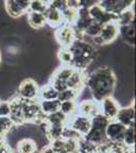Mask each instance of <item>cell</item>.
I'll use <instances>...</instances> for the list:
<instances>
[{"mask_svg":"<svg viewBox=\"0 0 136 153\" xmlns=\"http://www.w3.org/2000/svg\"><path fill=\"white\" fill-rule=\"evenodd\" d=\"M85 87L90 97L100 103L107 97H112L117 87V78L113 68L109 65L99 66L85 76Z\"/></svg>","mask_w":136,"mask_h":153,"instance_id":"1","label":"cell"},{"mask_svg":"<svg viewBox=\"0 0 136 153\" xmlns=\"http://www.w3.org/2000/svg\"><path fill=\"white\" fill-rule=\"evenodd\" d=\"M69 49L73 56L71 66L81 71H85L86 68L95 61L98 53L96 46L82 39L74 41Z\"/></svg>","mask_w":136,"mask_h":153,"instance_id":"2","label":"cell"},{"mask_svg":"<svg viewBox=\"0 0 136 153\" xmlns=\"http://www.w3.org/2000/svg\"><path fill=\"white\" fill-rule=\"evenodd\" d=\"M110 122L101 113L96 114V117L90 118V129L83 139L91 144L99 146L104 143L108 142L106 138V127Z\"/></svg>","mask_w":136,"mask_h":153,"instance_id":"3","label":"cell"},{"mask_svg":"<svg viewBox=\"0 0 136 153\" xmlns=\"http://www.w3.org/2000/svg\"><path fill=\"white\" fill-rule=\"evenodd\" d=\"M119 37V27L115 22L104 25L100 35L90 41L93 46H105L113 43Z\"/></svg>","mask_w":136,"mask_h":153,"instance_id":"4","label":"cell"},{"mask_svg":"<svg viewBox=\"0 0 136 153\" xmlns=\"http://www.w3.org/2000/svg\"><path fill=\"white\" fill-rule=\"evenodd\" d=\"M39 91L40 86L32 78H26L19 83L16 91V96L26 101L39 100Z\"/></svg>","mask_w":136,"mask_h":153,"instance_id":"5","label":"cell"},{"mask_svg":"<svg viewBox=\"0 0 136 153\" xmlns=\"http://www.w3.org/2000/svg\"><path fill=\"white\" fill-rule=\"evenodd\" d=\"M74 71H75V68H73L72 66L61 65L52 75V78L50 80V85L53 86L58 93L65 90L67 88L66 87V83L69 80V78L72 76Z\"/></svg>","mask_w":136,"mask_h":153,"instance_id":"6","label":"cell"},{"mask_svg":"<svg viewBox=\"0 0 136 153\" xmlns=\"http://www.w3.org/2000/svg\"><path fill=\"white\" fill-rule=\"evenodd\" d=\"M54 35L61 48H69L73 44V42L77 39L75 29L70 25H63L60 28L56 29Z\"/></svg>","mask_w":136,"mask_h":153,"instance_id":"7","label":"cell"},{"mask_svg":"<svg viewBox=\"0 0 136 153\" xmlns=\"http://www.w3.org/2000/svg\"><path fill=\"white\" fill-rule=\"evenodd\" d=\"M31 0H7L4 2V8L9 16L17 19L29 12Z\"/></svg>","mask_w":136,"mask_h":153,"instance_id":"8","label":"cell"},{"mask_svg":"<svg viewBox=\"0 0 136 153\" xmlns=\"http://www.w3.org/2000/svg\"><path fill=\"white\" fill-rule=\"evenodd\" d=\"M134 3L135 1H133V0H103V1H99V4L106 11L116 16L122 11H124L125 9L133 6Z\"/></svg>","mask_w":136,"mask_h":153,"instance_id":"9","label":"cell"},{"mask_svg":"<svg viewBox=\"0 0 136 153\" xmlns=\"http://www.w3.org/2000/svg\"><path fill=\"white\" fill-rule=\"evenodd\" d=\"M126 127L113 120L108 123L106 127V138L107 141L116 144H123V136H124Z\"/></svg>","mask_w":136,"mask_h":153,"instance_id":"10","label":"cell"},{"mask_svg":"<svg viewBox=\"0 0 136 153\" xmlns=\"http://www.w3.org/2000/svg\"><path fill=\"white\" fill-rule=\"evenodd\" d=\"M88 13H90L91 19H93L95 23H98V24L102 25V26L108 23H111V22H115L116 19H117L116 16L106 11L105 9L99 4V1L88 8Z\"/></svg>","mask_w":136,"mask_h":153,"instance_id":"11","label":"cell"},{"mask_svg":"<svg viewBox=\"0 0 136 153\" xmlns=\"http://www.w3.org/2000/svg\"><path fill=\"white\" fill-rule=\"evenodd\" d=\"M67 126L75 132H77L83 138L90 129V118L77 113L74 117L69 118Z\"/></svg>","mask_w":136,"mask_h":153,"instance_id":"12","label":"cell"},{"mask_svg":"<svg viewBox=\"0 0 136 153\" xmlns=\"http://www.w3.org/2000/svg\"><path fill=\"white\" fill-rule=\"evenodd\" d=\"M119 109V103L117 102V100L113 96L112 97L105 98V99L100 102V113L109 120H115Z\"/></svg>","mask_w":136,"mask_h":153,"instance_id":"13","label":"cell"},{"mask_svg":"<svg viewBox=\"0 0 136 153\" xmlns=\"http://www.w3.org/2000/svg\"><path fill=\"white\" fill-rule=\"evenodd\" d=\"M115 120L120 123L124 127H131L135 126V104L132 102L131 104L120 107L119 111L116 115Z\"/></svg>","mask_w":136,"mask_h":153,"instance_id":"14","label":"cell"},{"mask_svg":"<svg viewBox=\"0 0 136 153\" xmlns=\"http://www.w3.org/2000/svg\"><path fill=\"white\" fill-rule=\"evenodd\" d=\"M77 113L86 117H93L100 113V103L93 99H82L77 101Z\"/></svg>","mask_w":136,"mask_h":153,"instance_id":"15","label":"cell"},{"mask_svg":"<svg viewBox=\"0 0 136 153\" xmlns=\"http://www.w3.org/2000/svg\"><path fill=\"white\" fill-rule=\"evenodd\" d=\"M44 16H45L47 25H49L51 28L58 29V28H60L61 26L65 25L64 24L62 12L60 10H58V9L54 8V7L51 5L48 6V8L46 9Z\"/></svg>","mask_w":136,"mask_h":153,"instance_id":"16","label":"cell"},{"mask_svg":"<svg viewBox=\"0 0 136 153\" xmlns=\"http://www.w3.org/2000/svg\"><path fill=\"white\" fill-rule=\"evenodd\" d=\"M16 153H38L39 146L32 138H21L16 143Z\"/></svg>","mask_w":136,"mask_h":153,"instance_id":"17","label":"cell"},{"mask_svg":"<svg viewBox=\"0 0 136 153\" xmlns=\"http://www.w3.org/2000/svg\"><path fill=\"white\" fill-rule=\"evenodd\" d=\"M119 37L122 39L126 45H135V25L134 23L127 25V26L119 27Z\"/></svg>","mask_w":136,"mask_h":153,"instance_id":"18","label":"cell"},{"mask_svg":"<svg viewBox=\"0 0 136 153\" xmlns=\"http://www.w3.org/2000/svg\"><path fill=\"white\" fill-rule=\"evenodd\" d=\"M26 21L29 27L34 30H41L47 25L44 13H39V12L29 11L26 13Z\"/></svg>","mask_w":136,"mask_h":153,"instance_id":"19","label":"cell"},{"mask_svg":"<svg viewBox=\"0 0 136 153\" xmlns=\"http://www.w3.org/2000/svg\"><path fill=\"white\" fill-rule=\"evenodd\" d=\"M134 6V5H133ZM133 6L129 7V8L125 9L124 11H122L120 14L117 16L115 23L118 25V27L121 26H127V25L133 24L135 19V12L133 9Z\"/></svg>","mask_w":136,"mask_h":153,"instance_id":"20","label":"cell"},{"mask_svg":"<svg viewBox=\"0 0 136 153\" xmlns=\"http://www.w3.org/2000/svg\"><path fill=\"white\" fill-rule=\"evenodd\" d=\"M60 101L58 99L56 100H39V104H40V108L42 112L46 115L52 114L59 111L60 109Z\"/></svg>","mask_w":136,"mask_h":153,"instance_id":"21","label":"cell"},{"mask_svg":"<svg viewBox=\"0 0 136 153\" xmlns=\"http://www.w3.org/2000/svg\"><path fill=\"white\" fill-rule=\"evenodd\" d=\"M59 93L50 84L40 88L39 91V100H56L58 99Z\"/></svg>","mask_w":136,"mask_h":153,"instance_id":"22","label":"cell"},{"mask_svg":"<svg viewBox=\"0 0 136 153\" xmlns=\"http://www.w3.org/2000/svg\"><path fill=\"white\" fill-rule=\"evenodd\" d=\"M59 111L68 118L74 117L75 114H77V101H64V102H61Z\"/></svg>","mask_w":136,"mask_h":153,"instance_id":"23","label":"cell"},{"mask_svg":"<svg viewBox=\"0 0 136 153\" xmlns=\"http://www.w3.org/2000/svg\"><path fill=\"white\" fill-rule=\"evenodd\" d=\"M81 92H82V91L66 88L65 90L61 91V92L59 93L58 100L60 101V102H64V101H77L81 96Z\"/></svg>","mask_w":136,"mask_h":153,"instance_id":"24","label":"cell"},{"mask_svg":"<svg viewBox=\"0 0 136 153\" xmlns=\"http://www.w3.org/2000/svg\"><path fill=\"white\" fill-rule=\"evenodd\" d=\"M68 117H66L65 115L62 114L60 111H57L55 113H52L46 117L45 124L47 125H64L66 126L68 123Z\"/></svg>","mask_w":136,"mask_h":153,"instance_id":"25","label":"cell"},{"mask_svg":"<svg viewBox=\"0 0 136 153\" xmlns=\"http://www.w3.org/2000/svg\"><path fill=\"white\" fill-rule=\"evenodd\" d=\"M123 145L126 148H134L135 146V126L127 127L123 136Z\"/></svg>","mask_w":136,"mask_h":153,"instance_id":"26","label":"cell"},{"mask_svg":"<svg viewBox=\"0 0 136 153\" xmlns=\"http://www.w3.org/2000/svg\"><path fill=\"white\" fill-rule=\"evenodd\" d=\"M77 12H78V9L73 8V7H69V6L66 7L62 11L64 24L73 26V24L75 23L76 19H77Z\"/></svg>","mask_w":136,"mask_h":153,"instance_id":"27","label":"cell"},{"mask_svg":"<svg viewBox=\"0 0 136 153\" xmlns=\"http://www.w3.org/2000/svg\"><path fill=\"white\" fill-rule=\"evenodd\" d=\"M48 6H49V1H44V0H32V1H29V11L45 13Z\"/></svg>","mask_w":136,"mask_h":153,"instance_id":"28","label":"cell"},{"mask_svg":"<svg viewBox=\"0 0 136 153\" xmlns=\"http://www.w3.org/2000/svg\"><path fill=\"white\" fill-rule=\"evenodd\" d=\"M58 58L61 61L62 65H69L71 66L72 63V53H71L69 48H60L58 51Z\"/></svg>","mask_w":136,"mask_h":153,"instance_id":"29","label":"cell"},{"mask_svg":"<svg viewBox=\"0 0 136 153\" xmlns=\"http://www.w3.org/2000/svg\"><path fill=\"white\" fill-rule=\"evenodd\" d=\"M14 128L11 120L9 117H0V136L5 138L7 134L11 132Z\"/></svg>","mask_w":136,"mask_h":153,"instance_id":"30","label":"cell"},{"mask_svg":"<svg viewBox=\"0 0 136 153\" xmlns=\"http://www.w3.org/2000/svg\"><path fill=\"white\" fill-rule=\"evenodd\" d=\"M61 138H63V139H65V140H73V141H77V142H79L80 140L82 139V137H81L77 132L72 130L70 127H68L67 125L64 127Z\"/></svg>","mask_w":136,"mask_h":153,"instance_id":"31","label":"cell"},{"mask_svg":"<svg viewBox=\"0 0 136 153\" xmlns=\"http://www.w3.org/2000/svg\"><path fill=\"white\" fill-rule=\"evenodd\" d=\"M11 105L8 100H0V117H9Z\"/></svg>","mask_w":136,"mask_h":153,"instance_id":"32","label":"cell"},{"mask_svg":"<svg viewBox=\"0 0 136 153\" xmlns=\"http://www.w3.org/2000/svg\"><path fill=\"white\" fill-rule=\"evenodd\" d=\"M0 153H14V152L12 150V148L10 147V145L4 141L3 143L0 144Z\"/></svg>","mask_w":136,"mask_h":153,"instance_id":"33","label":"cell"},{"mask_svg":"<svg viewBox=\"0 0 136 153\" xmlns=\"http://www.w3.org/2000/svg\"><path fill=\"white\" fill-rule=\"evenodd\" d=\"M39 153H56V152L52 149V147L50 146V145H48V146H44L43 148H42L41 151Z\"/></svg>","mask_w":136,"mask_h":153,"instance_id":"34","label":"cell"},{"mask_svg":"<svg viewBox=\"0 0 136 153\" xmlns=\"http://www.w3.org/2000/svg\"><path fill=\"white\" fill-rule=\"evenodd\" d=\"M1 61H2V55H1V52H0V65H1Z\"/></svg>","mask_w":136,"mask_h":153,"instance_id":"35","label":"cell"}]
</instances>
